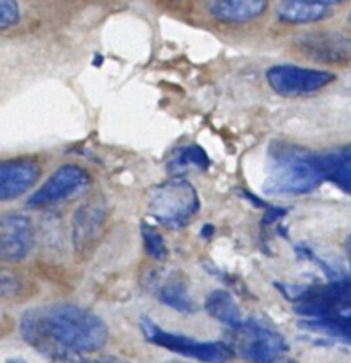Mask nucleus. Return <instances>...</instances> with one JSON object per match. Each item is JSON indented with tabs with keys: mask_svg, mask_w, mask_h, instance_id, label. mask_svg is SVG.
<instances>
[{
	"mask_svg": "<svg viewBox=\"0 0 351 363\" xmlns=\"http://www.w3.org/2000/svg\"><path fill=\"white\" fill-rule=\"evenodd\" d=\"M25 342L52 360L59 354H87L108 342L105 323L87 308L55 303L35 307L21 315Z\"/></svg>",
	"mask_w": 351,
	"mask_h": 363,
	"instance_id": "obj_1",
	"label": "nucleus"
},
{
	"mask_svg": "<svg viewBox=\"0 0 351 363\" xmlns=\"http://www.w3.org/2000/svg\"><path fill=\"white\" fill-rule=\"evenodd\" d=\"M325 181L316 155L286 144L269 149L268 176L262 191L268 195H305Z\"/></svg>",
	"mask_w": 351,
	"mask_h": 363,
	"instance_id": "obj_2",
	"label": "nucleus"
},
{
	"mask_svg": "<svg viewBox=\"0 0 351 363\" xmlns=\"http://www.w3.org/2000/svg\"><path fill=\"white\" fill-rule=\"evenodd\" d=\"M287 300L293 301L294 311L307 319H321L351 311V280L332 279L314 286H277Z\"/></svg>",
	"mask_w": 351,
	"mask_h": 363,
	"instance_id": "obj_3",
	"label": "nucleus"
},
{
	"mask_svg": "<svg viewBox=\"0 0 351 363\" xmlns=\"http://www.w3.org/2000/svg\"><path fill=\"white\" fill-rule=\"evenodd\" d=\"M197 190L181 177L165 181L149 191V215L169 229L188 225L199 211Z\"/></svg>",
	"mask_w": 351,
	"mask_h": 363,
	"instance_id": "obj_4",
	"label": "nucleus"
},
{
	"mask_svg": "<svg viewBox=\"0 0 351 363\" xmlns=\"http://www.w3.org/2000/svg\"><path fill=\"white\" fill-rule=\"evenodd\" d=\"M230 347L234 354L248 363H284L287 342L275 328L261 319H247L233 330Z\"/></svg>",
	"mask_w": 351,
	"mask_h": 363,
	"instance_id": "obj_5",
	"label": "nucleus"
},
{
	"mask_svg": "<svg viewBox=\"0 0 351 363\" xmlns=\"http://www.w3.org/2000/svg\"><path fill=\"white\" fill-rule=\"evenodd\" d=\"M140 330L147 342L163 347L167 351H172L176 354H181V357L194 358V360L202 363H229L236 357L229 344L202 342V340H195L191 337L165 332V330L160 328L155 321L147 318H142Z\"/></svg>",
	"mask_w": 351,
	"mask_h": 363,
	"instance_id": "obj_6",
	"label": "nucleus"
},
{
	"mask_svg": "<svg viewBox=\"0 0 351 363\" xmlns=\"http://www.w3.org/2000/svg\"><path fill=\"white\" fill-rule=\"evenodd\" d=\"M266 80L277 94L286 96V98H298V96H307L321 91L323 87L335 80V74L330 71L307 69V67L282 64V66L269 67L266 71Z\"/></svg>",
	"mask_w": 351,
	"mask_h": 363,
	"instance_id": "obj_7",
	"label": "nucleus"
},
{
	"mask_svg": "<svg viewBox=\"0 0 351 363\" xmlns=\"http://www.w3.org/2000/svg\"><path fill=\"white\" fill-rule=\"evenodd\" d=\"M87 183L89 176L82 167L62 165L45 181V184L38 191L30 195L27 204L28 208H46V206L57 204L80 191Z\"/></svg>",
	"mask_w": 351,
	"mask_h": 363,
	"instance_id": "obj_8",
	"label": "nucleus"
},
{
	"mask_svg": "<svg viewBox=\"0 0 351 363\" xmlns=\"http://www.w3.org/2000/svg\"><path fill=\"white\" fill-rule=\"evenodd\" d=\"M34 247V225L20 213L0 216V261H23Z\"/></svg>",
	"mask_w": 351,
	"mask_h": 363,
	"instance_id": "obj_9",
	"label": "nucleus"
},
{
	"mask_svg": "<svg viewBox=\"0 0 351 363\" xmlns=\"http://www.w3.org/2000/svg\"><path fill=\"white\" fill-rule=\"evenodd\" d=\"M39 165L32 160H11L0 163V202L21 197L39 179Z\"/></svg>",
	"mask_w": 351,
	"mask_h": 363,
	"instance_id": "obj_10",
	"label": "nucleus"
},
{
	"mask_svg": "<svg viewBox=\"0 0 351 363\" xmlns=\"http://www.w3.org/2000/svg\"><path fill=\"white\" fill-rule=\"evenodd\" d=\"M103 223H105V209L101 206L89 202L78 208L73 218V243L78 254L92 250L94 241L101 234Z\"/></svg>",
	"mask_w": 351,
	"mask_h": 363,
	"instance_id": "obj_11",
	"label": "nucleus"
},
{
	"mask_svg": "<svg viewBox=\"0 0 351 363\" xmlns=\"http://www.w3.org/2000/svg\"><path fill=\"white\" fill-rule=\"evenodd\" d=\"M342 0H280L279 18L286 23H312L325 20L330 9Z\"/></svg>",
	"mask_w": 351,
	"mask_h": 363,
	"instance_id": "obj_12",
	"label": "nucleus"
},
{
	"mask_svg": "<svg viewBox=\"0 0 351 363\" xmlns=\"http://www.w3.org/2000/svg\"><path fill=\"white\" fill-rule=\"evenodd\" d=\"M268 7V0H211L213 16L225 23H243L261 16Z\"/></svg>",
	"mask_w": 351,
	"mask_h": 363,
	"instance_id": "obj_13",
	"label": "nucleus"
},
{
	"mask_svg": "<svg viewBox=\"0 0 351 363\" xmlns=\"http://www.w3.org/2000/svg\"><path fill=\"white\" fill-rule=\"evenodd\" d=\"M325 181L335 184L344 194L351 195V147L335 152L316 155Z\"/></svg>",
	"mask_w": 351,
	"mask_h": 363,
	"instance_id": "obj_14",
	"label": "nucleus"
},
{
	"mask_svg": "<svg viewBox=\"0 0 351 363\" xmlns=\"http://www.w3.org/2000/svg\"><path fill=\"white\" fill-rule=\"evenodd\" d=\"M204 308L213 319H216L222 325L229 326L230 330L238 328L243 323V315H241L236 300L227 291L216 289L213 293H209L208 298H206Z\"/></svg>",
	"mask_w": 351,
	"mask_h": 363,
	"instance_id": "obj_15",
	"label": "nucleus"
},
{
	"mask_svg": "<svg viewBox=\"0 0 351 363\" xmlns=\"http://www.w3.org/2000/svg\"><path fill=\"white\" fill-rule=\"evenodd\" d=\"M300 326L308 330V332L321 333V335L328 337V339L351 344V311L337 315H330V318L305 319V321L300 323Z\"/></svg>",
	"mask_w": 351,
	"mask_h": 363,
	"instance_id": "obj_16",
	"label": "nucleus"
},
{
	"mask_svg": "<svg viewBox=\"0 0 351 363\" xmlns=\"http://www.w3.org/2000/svg\"><path fill=\"white\" fill-rule=\"evenodd\" d=\"M156 298L172 311L183 312V314L195 312V303L188 294L186 286L177 279H167V282H160L158 289H156Z\"/></svg>",
	"mask_w": 351,
	"mask_h": 363,
	"instance_id": "obj_17",
	"label": "nucleus"
},
{
	"mask_svg": "<svg viewBox=\"0 0 351 363\" xmlns=\"http://www.w3.org/2000/svg\"><path fill=\"white\" fill-rule=\"evenodd\" d=\"M208 170L209 169V158L204 152V149L199 145H188L181 151L176 152L172 160L169 162V172L181 174L184 170Z\"/></svg>",
	"mask_w": 351,
	"mask_h": 363,
	"instance_id": "obj_18",
	"label": "nucleus"
},
{
	"mask_svg": "<svg viewBox=\"0 0 351 363\" xmlns=\"http://www.w3.org/2000/svg\"><path fill=\"white\" fill-rule=\"evenodd\" d=\"M142 238H144V247L149 257L156 259V261H163L167 259V245L163 241L162 234L156 230V227L149 225V223H142L140 227Z\"/></svg>",
	"mask_w": 351,
	"mask_h": 363,
	"instance_id": "obj_19",
	"label": "nucleus"
},
{
	"mask_svg": "<svg viewBox=\"0 0 351 363\" xmlns=\"http://www.w3.org/2000/svg\"><path fill=\"white\" fill-rule=\"evenodd\" d=\"M20 21V6L16 0H0V30L11 28Z\"/></svg>",
	"mask_w": 351,
	"mask_h": 363,
	"instance_id": "obj_20",
	"label": "nucleus"
},
{
	"mask_svg": "<svg viewBox=\"0 0 351 363\" xmlns=\"http://www.w3.org/2000/svg\"><path fill=\"white\" fill-rule=\"evenodd\" d=\"M21 291L20 279L7 269H0V296H16Z\"/></svg>",
	"mask_w": 351,
	"mask_h": 363,
	"instance_id": "obj_21",
	"label": "nucleus"
},
{
	"mask_svg": "<svg viewBox=\"0 0 351 363\" xmlns=\"http://www.w3.org/2000/svg\"><path fill=\"white\" fill-rule=\"evenodd\" d=\"M53 363H128L116 357L105 358H85L84 354H59L52 358Z\"/></svg>",
	"mask_w": 351,
	"mask_h": 363,
	"instance_id": "obj_22",
	"label": "nucleus"
},
{
	"mask_svg": "<svg viewBox=\"0 0 351 363\" xmlns=\"http://www.w3.org/2000/svg\"><path fill=\"white\" fill-rule=\"evenodd\" d=\"M346 250H347V261H350V266H351V234H350V238H347Z\"/></svg>",
	"mask_w": 351,
	"mask_h": 363,
	"instance_id": "obj_23",
	"label": "nucleus"
},
{
	"mask_svg": "<svg viewBox=\"0 0 351 363\" xmlns=\"http://www.w3.org/2000/svg\"><path fill=\"white\" fill-rule=\"evenodd\" d=\"M4 363H27V362H25L23 358H7Z\"/></svg>",
	"mask_w": 351,
	"mask_h": 363,
	"instance_id": "obj_24",
	"label": "nucleus"
},
{
	"mask_svg": "<svg viewBox=\"0 0 351 363\" xmlns=\"http://www.w3.org/2000/svg\"><path fill=\"white\" fill-rule=\"evenodd\" d=\"M211 233H213V227L211 225H209V227L206 225L204 229H202V236H206V234H208V236H209V234H211Z\"/></svg>",
	"mask_w": 351,
	"mask_h": 363,
	"instance_id": "obj_25",
	"label": "nucleus"
},
{
	"mask_svg": "<svg viewBox=\"0 0 351 363\" xmlns=\"http://www.w3.org/2000/svg\"><path fill=\"white\" fill-rule=\"evenodd\" d=\"M165 363H186V362H177V360H172V362H165Z\"/></svg>",
	"mask_w": 351,
	"mask_h": 363,
	"instance_id": "obj_26",
	"label": "nucleus"
},
{
	"mask_svg": "<svg viewBox=\"0 0 351 363\" xmlns=\"http://www.w3.org/2000/svg\"><path fill=\"white\" fill-rule=\"evenodd\" d=\"M289 363H296V362H289Z\"/></svg>",
	"mask_w": 351,
	"mask_h": 363,
	"instance_id": "obj_27",
	"label": "nucleus"
}]
</instances>
